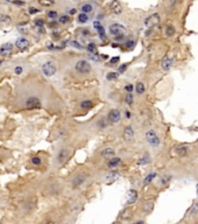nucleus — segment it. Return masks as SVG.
Wrapping results in <instances>:
<instances>
[{"mask_svg": "<svg viewBox=\"0 0 198 224\" xmlns=\"http://www.w3.org/2000/svg\"><path fill=\"white\" fill-rule=\"evenodd\" d=\"M108 32L112 36L114 37H119V36H125V33H126V28L125 26L120 24H112L108 27Z\"/></svg>", "mask_w": 198, "mask_h": 224, "instance_id": "obj_1", "label": "nucleus"}, {"mask_svg": "<svg viewBox=\"0 0 198 224\" xmlns=\"http://www.w3.org/2000/svg\"><path fill=\"white\" fill-rule=\"evenodd\" d=\"M75 69L76 71L79 74H83V75H86V74L91 73V64L85 60H81L76 63L75 65Z\"/></svg>", "mask_w": 198, "mask_h": 224, "instance_id": "obj_2", "label": "nucleus"}, {"mask_svg": "<svg viewBox=\"0 0 198 224\" xmlns=\"http://www.w3.org/2000/svg\"><path fill=\"white\" fill-rule=\"evenodd\" d=\"M160 20H161L160 14L153 13V14H150V15H148L144 19V26L147 28H153V27H155V26H157V25L160 24Z\"/></svg>", "mask_w": 198, "mask_h": 224, "instance_id": "obj_3", "label": "nucleus"}, {"mask_svg": "<svg viewBox=\"0 0 198 224\" xmlns=\"http://www.w3.org/2000/svg\"><path fill=\"white\" fill-rule=\"evenodd\" d=\"M146 140L149 145H152L154 147H157L160 145V138L157 137L156 132L154 130H149L146 132Z\"/></svg>", "mask_w": 198, "mask_h": 224, "instance_id": "obj_4", "label": "nucleus"}, {"mask_svg": "<svg viewBox=\"0 0 198 224\" xmlns=\"http://www.w3.org/2000/svg\"><path fill=\"white\" fill-rule=\"evenodd\" d=\"M56 70H57L56 64H55L53 61L45 62L44 64L42 65V71H43V74H44L47 77H51L53 75H55Z\"/></svg>", "mask_w": 198, "mask_h": 224, "instance_id": "obj_5", "label": "nucleus"}, {"mask_svg": "<svg viewBox=\"0 0 198 224\" xmlns=\"http://www.w3.org/2000/svg\"><path fill=\"white\" fill-rule=\"evenodd\" d=\"M26 107L28 110H34V109H40L41 107V101L36 97H30L26 102Z\"/></svg>", "mask_w": 198, "mask_h": 224, "instance_id": "obj_6", "label": "nucleus"}, {"mask_svg": "<svg viewBox=\"0 0 198 224\" xmlns=\"http://www.w3.org/2000/svg\"><path fill=\"white\" fill-rule=\"evenodd\" d=\"M122 138L126 143H133L134 141V130L132 126H126L122 133Z\"/></svg>", "mask_w": 198, "mask_h": 224, "instance_id": "obj_7", "label": "nucleus"}, {"mask_svg": "<svg viewBox=\"0 0 198 224\" xmlns=\"http://www.w3.org/2000/svg\"><path fill=\"white\" fill-rule=\"evenodd\" d=\"M120 118H121V114H120L119 111L116 110V109L111 110L110 112H108V114H107L108 123H112V124H117V123H119L120 122Z\"/></svg>", "mask_w": 198, "mask_h": 224, "instance_id": "obj_8", "label": "nucleus"}, {"mask_svg": "<svg viewBox=\"0 0 198 224\" xmlns=\"http://www.w3.org/2000/svg\"><path fill=\"white\" fill-rule=\"evenodd\" d=\"M93 27H95L96 30L98 32L99 39H100L102 41H104V42H106L107 37H106V34H105V29H104V27L102 26V24H100L99 21H95V22H93Z\"/></svg>", "mask_w": 198, "mask_h": 224, "instance_id": "obj_9", "label": "nucleus"}, {"mask_svg": "<svg viewBox=\"0 0 198 224\" xmlns=\"http://www.w3.org/2000/svg\"><path fill=\"white\" fill-rule=\"evenodd\" d=\"M12 50H13V46L11 45V43H4V45L0 47V54H1V56H4V57L9 56V55L12 54Z\"/></svg>", "mask_w": 198, "mask_h": 224, "instance_id": "obj_10", "label": "nucleus"}, {"mask_svg": "<svg viewBox=\"0 0 198 224\" xmlns=\"http://www.w3.org/2000/svg\"><path fill=\"white\" fill-rule=\"evenodd\" d=\"M173 64H174V57H171V56H167V57H164L163 60H162V62H161V68L163 70H169L171 67H173Z\"/></svg>", "mask_w": 198, "mask_h": 224, "instance_id": "obj_11", "label": "nucleus"}, {"mask_svg": "<svg viewBox=\"0 0 198 224\" xmlns=\"http://www.w3.org/2000/svg\"><path fill=\"white\" fill-rule=\"evenodd\" d=\"M69 155H70V151L66 150V148H62L57 155V161L60 163H63L64 161H66V159L69 158Z\"/></svg>", "mask_w": 198, "mask_h": 224, "instance_id": "obj_12", "label": "nucleus"}, {"mask_svg": "<svg viewBox=\"0 0 198 224\" xmlns=\"http://www.w3.org/2000/svg\"><path fill=\"white\" fill-rule=\"evenodd\" d=\"M15 46H17L18 49H20V50H25L29 47V41L25 37H20V39H18L17 42H15Z\"/></svg>", "mask_w": 198, "mask_h": 224, "instance_id": "obj_13", "label": "nucleus"}, {"mask_svg": "<svg viewBox=\"0 0 198 224\" xmlns=\"http://www.w3.org/2000/svg\"><path fill=\"white\" fill-rule=\"evenodd\" d=\"M110 8H111L112 13H114V14H121L122 13V5H121L120 1H117L116 0V1L111 3Z\"/></svg>", "mask_w": 198, "mask_h": 224, "instance_id": "obj_14", "label": "nucleus"}, {"mask_svg": "<svg viewBox=\"0 0 198 224\" xmlns=\"http://www.w3.org/2000/svg\"><path fill=\"white\" fill-rule=\"evenodd\" d=\"M114 154H116V152H114V150L111 148V147H107V148L103 150V152H102V156H103L104 159H107V160L113 159V158H114Z\"/></svg>", "mask_w": 198, "mask_h": 224, "instance_id": "obj_15", "label": "nucleus"}, {"mask_svg": "<svg viewBox=\"0 0 198 224\" xmlns=\"http://www.w3.org/2000/svg\"><path fill=\"white\" fill-rule=\"evenodd\" d=\"M136 200H138V192L135 189H131L127 194V204L135 203Z\"/></svg>", "mask_w": 198, "mask_h": 224, "instance_id": "obj_16", "label": "nucleus"}, {"mask_svg": "<svg viewBox=\"0 0 198 224\" xmlns=\"http://www.w3.org/2000/svg\"><path fill=\"white\" fill-rule=\"evenodd\" d=\"M188 147L186 146H183V145H181V146H176L175 148H174V151H175V153H176V155H178V156H185L186 154H188Z\"/></svg>", "mask_w": 198, "mask_h": 224, "instance_id": "obj_17", "label": "nucleus"}, {"mask_svg": "<svg viewBox=\"0 0 198 224\" xmlns=\"http://www.w3.org/2000/svg\"><path fill=\"white\" fill-rule=\"evenodd\" d=\"M132 215H133V210L131 208H126L124 209L121 214H120V220L122 221H127L129 218H132Z\"/></svg>", "mask_w": 198, "mask_h": 224, "instance_id": "obj_18", "label": "nucleus"}, {"mask_svg": "<svg viewBox=\"0 0 198 224\" xmlns=\"http://www.w3.org/2000/svg\"><path fill=\"white\" fill-rule=\"evenodd\" d=\"M120 163H121V159L120 158H113V159H111L108 161L107 166L110 169H114V168H117L119 166Z\"/></svg>", "mask_w": 198, "mask_h": 224, "instance_id": "obj_19", "label": "nucleus"}, {"mask_svg": "<svg viewBox=\"0 0 198 224\" xmlns=\"http://www.w3.org/2000/svg\"><path fill=\"white\" fill-rule=\"evenodd\" d=\"M197 214H198V203H195L194 205H191V208L186 211V216L192 217V216H196Z\"/></svg>", "mask_w": 198, "mask_h": 224, "instance_id": "obj_20", "label": "nucleus"}, {"mask_svg": "<svg viewBox=\"0 0 198 224\" xmlns=\"http://www.w3.org/2000/svg\"><path fill=\"white\" fill-rule=\"evenodd\" d=\"M85 181V176L84 175H78L76 176L74 179V181H72V186H74L75 188L76 187H79L81 184H83V182Z\"/></svg>", "mask_w": 198, "mask_h": 224, "instance_id": "obj_21", "label": "nucleus"}, {"mask_svg": "<svg viewBox=\"0 0 198 224\" xmlns=\"http://www.w3.org/2000/svg\"><path fill=\"white\" fill-rule=\"evenodd\" d=\"M81 11H82V13H84V14H89V13H91L93 11V6L91 4H89V3H86V4L82 5Z\"/></svg>", "mask_w": 198, "mask_h": 224, "instance_id": "obj_22", "label": "nucleus"}, {"mask_svg": "<svg viewBox=\"0 0 198 224\" xmlns=\"http://www.w3.org/2000/svg\"><path fill=\"white\" fill-rule=\"evenodd\" d=\"M86 50L91 54V55H98V53H97V45L93 43V42H91V43L87 45Z\"/></svg>", "mask_w": 198, "mask_h": 224, "instance_id": "obj_23", "label": "nucleus"}, {"mask_svg": "<svg viewBox=\"0 0 198 224\" xmlns=\"http://www.w3.org/2000/svg\"><path fill=\"white\" fill-rule=\"evenodd\" d=\"M135 91H136V94H138V95L144 94V91H146V88H144V84H143V83H141V82L136 83Z\"/></svg>", "mask_w": 198, "mask_h": 224, "instance_id": "obj_24", "label": "nucleus"}, {"mask_svg": "<svg viewBox=\"0 0 198 224\" xmlns=\"http://www.w3.org/2000/svg\"><path fill=\"white\" fill-rule=\"evenodd\" d=\"M77 19H78L79 24H86L87 21H89V15H87V14H84V13H81V14H78Z\"/></svg>", "mask_w": 198, "mask_h": 224, "instance_id": "obj_25", "label": "nucleus"}, {"mask_svg": "<svg viewBox=\"0 0 198 224\" xmlns=\"http://www.w3.org/2000/svg\"><path fill=\"white\" fill-rule=\"evenodd\" d=\"M81 107H82V109H85V110L91 109V107H93V102H92V101H83V102L81 103Z\"/></svg>", "mask_w": 198, "mask_h": 224, "instance_id": "obj_26", "label": "nucleus"}, {"mask_svg": "<svg viewBox=\"0 0 198 224\" xmlns=\"http://www.w3.org/2000/svg\"><path fill=\"white\" fill-rule=\"evenodd\" d=\"M165 35L168 37H171L175 35V28H174V26H167V28H165Z\"/></svg>", "mask_w": 198, "mask_h": 224, "instance_id": "obj_27", "label": "nucleus"}, {"mask_svg": "<svg viewBox=\"0 0 198 224\" xmlns=\"http://www.w3.org/2000/svg\"><path fill=\"white\" fill-rule=\"evenodd\" d=\"M118 77H119V73H117V71H111V73H108L107 76H106V78H107L108 81H113V79H117Z\"/></svg>", "mask_w": 198, "mask_h": 224, "instance_id": "obj_28", "label": "nucleus"}, {"mask_svg": "<svg viewBox=\"0 0 198 224\" xmlns=\"http://www.w3.org/2000/svg\"><path fill=\"white\" fill-rule=\"evenodd\" d=\"M108 124V120L107 118H100L98 122V126L100 127V128H104V127H106Z\"/></svg>", "mask_w": 198, "mask_h": 224, "instance_id": "obj_29", "label": "nucleus"}, {"mask_svg": "<svg viewBox=\"0 0 198 224\" xmlns=\"http://www.w3.org/2000/svg\"><path fill=\"white\" fill-rule=\"evenodd\" d=\"M125 102L127 103L128 105H132L133 102H134V97H133V94H126V97H125Z\"/></svg>", "mask_w": 198, "mask_h": 224, "instance_id": "obj_30", "label": "nucleus"}, {"mask_svg": "<svg viewBox=\"0 0 198 224\" xmlns=\"http://www.w3.org/2000/svg\"><path fill=\"white\" fill-rule=\"evenodd\" d=\"M153 208H154V203L153 202H147V203L144 204V211L147 212V214H149V212L152 211L153 210Z\"/></svg>", "mask_w": 198, "mask_h": 224, "instance_id": "obj_31", "label": "nucleus"}, {"mask_svg": "<svg viewBox=\"0 0 198 224\" xmlns=\"http://www.w3.org/2000/svg\"><path fill=\"white\" fill-rule=\"evenodd\" d=\"M155 176H156V173H150V174H148L147 178L144 179V184H148L149 182H152Z\"/></svg>", "mask_w": 198, "mask_h": 224, "instance_id": "obj_32", "label": "nucleus"}, {"mask_svg": "<svg viewBox=\"0 0 198 224\" xmlns=\"http://www.w3.org/2000/svg\"><path fill=\"white\" fill-rule=\"evenodd\" d=\"M70 21V16L69 15H61L60 16V19H58V22L60 24H66V22H69Z\"/></svg>", "mask_w": 198, "mask_h": 224, "instance_id": "obj_33", "label": "nucleus"}, {"mask_svg": "<svg viewBox=\"0 0 198 224\" xmlns=\"http://www.w3.org/2000/svg\"><path fill=\"white\" fill-rule=\"evenodd\" d=\"M119 61H120V58L118 56H117V57H112L111 60H110V62L107 63V65H108V67H113V65L118 64V63H119Z\"/></svg>", "mask_w": 198, "mask_h": 224, "instance_id": "obj_34", "label": "nucleus"}, {"mask_svg": "<svg viewBox=\"0 0 198 224\" xmlns=\"http://www.w3.org/2000/svg\"><path fill=\"white\" fill-rule=\"evenodd\" d=\"M70 46L71 47H74V48H76V49H83L82 45L79 43L78 41H70Z\"/></svg>", "mask_w": 198, "mask_h": 224, "instance_id": "obj_35", "label": "nucleus"}, {"mask_svg": "<svg viewBox=\"0 0 198 224\" xmlns=\"http://www.w3.org/2000/svg\"><path fill=\"white\" fill-rule=\"evenodd\" d=\"M34 24H35V26H36L37 28H43V25H44V21H43V19H36Z\"/></svg>", "mask_w": 198, "mask_h": 224, "instance_id": "obj_36", "label": "nucleus"}, {"mask_svg": "<svg viewBox=\"0 0 198 224\" xmlns=\"http://www.w3.org/2000/svg\"><path fill=\"white\" fill-rule=\"evenodd\" d=\"M47 15H48V18H49V19H56V18H57V12H56V11H49V12L47 13Z\"/></svg>", "mask_w": 198, "mask_h": 224, "instance_id": "obj_37", "label": "nucleus"}, {"mask_svg": "<svg viewBox=\"0 0 198 224\" xmlns=\"http://www.w3.org/2000/svg\"><path fill=\"white\" fill-rule=\"evenodd\" d=\"M127 68H128V64H127V63H124L122 65H120V67H119V69H118V73H120V74L125 73V71L127 70Z\"/></svg>", "mask_w": 198, "mask_h": 224, "instance_id": "obj_38", "label": "nucleus"}, {"mask_svg": "<svg viewBox=\"0 0 198 224\" xmlns=\"http://www.w3.org/2000/svg\"><path fill=\"white\" fill-rule=\"evenodd\" d=\"M32 162H33V165H36V166H39V165H41L42 160L39 158V156H34L33 159H32Z\"/></svg>", "mask_w": 198, "mask_h": 224, "instance_id": "obj_39", "label": "nucleus"}, {"mask_svg": "<svg viewBox=\"0 0 198 224\" xmlns=\"http://www.w3.org/2000/svg\"><path fill=\"white\" fill-rule=\"evenodd\" d=\"M134 45H135V42L132 40H128L125 42V47H127V48H133L134 47Z\"/></svg>", "mask_w": 198, "mask_h": 224, "instance_id": "obj_40", "label": "nucleus"}, {"mask_svg": "<svg viewBox=\"0 0 198 224\" xmlns=\"http://www.w3.org/2000/svg\"><path fill=\"white\" fill-rule=\"evenodd\" d=\"M149 162V159L148 156H143V158H141L140 160H139V165H144V163H148Z\"/></svg>", "mask_w": 198, "mask_h": 224, "instance_id": "obj_41", "label": "nucleus"}, {"mask_svg": "<svg viewBox=\"0 0 198 224\" xmlns=\"http://www.w3.org/2000/svg\"><path fill=\"white\" fill-rule=\"evenodd\" d=\"M133 89H134L133 84H127V85L125 86V90L127 91V94H132V92H133Z\"/></svg>", "mask_w": 198, "mask_h": 224, "instance_id": "obj_42", "label": "nucleus"}, {"mask_svg": "<svg viewBox=\"0 0 198 224\" xmlns=\"http://www.w3.org/2000/svg\"><path fill=\"white\" fill-rule=\"evenodd\" d=\"M6 21H9V16L5 15V14H0V22H6Z\"/></svg>", "mask_w": 198, "mask_h": 224, "instance_id": "obj_43", "label": "nucleus"}, {"mask_svg": "<svg viewBox=\"0 0 198 224\" xmlns=\"http://www.w3.org/2000/svg\"><path fill=\"white\" fill-rule=\"evenodd\" d=\"M170 178H171V176H168V175L163 176V178H162V179H161L162 184H167V183H168V182H169V181H170Z\"/></svg>", "mask_w": 198, "mask_h": 224, "instance_id": "obj_44", "label": "nucleus"}, {"mask_svg": "<svg viewBox=\"0 0 198 224\" xmlns=\"http://www.w3.org/2000/svg\"><path fill=\"white\" fill-rule=\"evenodd\" d=\"M29 14H36V13L40 12V9H37L36 7H29Z\"/></svg>", "mask_w": 198, "mask_h": 224, "instance_id": "obj_45", "label": "nucleus"}, {"mask_svg": "<svg viewBox=\"0 0 198 224\" xmlns=\"http://www.w3.org/2000/svg\"><path fill=\"white\" fill-rule=\"evenodd\" d=\"M89 58H90V60H92V61H96V62H98L99 60H100V58H99L97 55H90V56H89Z\"/></svg>", "mask_w": 198, "mask_h": 224, "instance_id": "obj_46", "label": "nucleus"}, {"mask_svg": "<svg viewBox=\"0 0 198 224\" xmlns=\"http://www.w3.org/2000/svg\"><path fill=\"white\" fill-rule=\"evenodd\" d=\"M40 4L43 5V6H50V5L54 4V1H49V3H47V1H40Z\"/></svg>", "mask_w": 198, "mask_h": 224, "instance_id": "obj_47", "label": "nucleus"}, {"mask_svg": "<svg viewBox=\"0 0 198 224\" xmlns=\"http://www.w3.org/2000/svg\"><path fill=\"white\" fill-rule=\"evenodd\" d=\"M14 71H15L17 75H20V74L22 73V68H21V67H17V68L14 69Z\"/></svg>", "mask_w": 198, "mask_h": 224, "instance_id": "obj_48", "label": "nucleus"}, {"mask_svg": "<svg viewBox=\"0 0 198 224\" xmlns=\"http://www.w3.org/2000/svg\"><path fill=\"white\" fill-rule=\"evenodd\" d=\"M13 4H14V5H19V6H22V5H25V1H14Z\"/></svg>", "mask_w": 198, "mask_h": 224, "instance_id": "obj_49", "label": "nucleus"}, {"mask_svg": "<svg viewBox=\"0 0 198 224\" xmlns=\"http://www.w3.org/2000/svg\"><path fill=\"white\" fill-rule=\"evenodd\" d=\"M47 48L48 49H54V45H53V43H50V42H48V43H47Z\"/></svg>", "mask_w": 198, "mask_h": 224, "instance_id": "obj_50", "label": "nucleus"}, {"mask_svg": "<svg viewBox=\"0 0 198 224\" xmlns=\"http://www.w3.org/2000/svg\"><path fill=\"white\" fill-rule=\"evenodd\" d=\"M82 34H83V35H89V34H90V32H89L87 29H83V30H82Z\"/></svg>", "mask_w": 198, "mask_h": 224, "instance_id": "obj_51", "label": "nucleus"}, {"mask_svg": "<svg viewBox=\"0 0 198 224\" xmlns=\"http://www.w3.org/2000/svg\"><path fill=\"white\" fill-rule=\"evenodd\" d=\"M76 12H77V9H76V8H71V9H70V12H69V13H70L71 15H72V14H75V13H76Z\"/></svg>", "mask_w": 198, "mask_h": 224, "instance_id": "obj_52", "label": "nucleus"}, {"mask_svg": "<svg viewBox=\"0 0 198 224\" xmlns=\"http://www.w3.org/2000/svg\"><path fill=\"white\" fill-rule=\"evenodd\" d=\"M100 58H102V60H107L108 56L107 55H100Z\"/></svg>", "mask_w": 198, "mask_h": 224, "instance_id": "obj_53", "label": "nucleus"}, {"mask_svg": "<svg viewBox=\"0 0 198 224\" xmlns=\"http://www.w3.org/2000/svg\"><path fill=\"white\" fill-rule=\"evenodd\" d=\"M126 118H131V112H129V111H126Z\"/></svg>", "mask_w": 198, "mask_h": 224, "instance_id": "obj_54", "label": "nucleus"}, {"mask_svg": "<svg viewBox=\"0 0 198 224\" xmlns=\"http://www.w3.org/2000/svg\"><path fill=\"white\" fill-rule=\"evenodd\" d=\"M19 32H20V33H27V29H22V28H20V29H19Z\"/></svg>", "mask_w": 198, "mask_h": 224, "instance_id": "obj_55", "label": "nucleus"}, {"mask_svg": "<svg viewBox=\"0 0 198 224\" xmlns=\"http://www.w3.org/2000/svg\"><path fill=\"white\" fill-rule=\"evenodd\" d=\"M49 26L50 27H55V26H56V22H50Z\"/></svg>", "mask_w": 198, "mask_h": 224, "instance_id": "obj_56", "label": "nucleus"}, {"mask_svg": "<svg viewBox=\"0 0 198 224\" xmlns=\"http://www.w3.org/2000/svg\"><path fill=\"white\" fill-rule=\"evenodd\" d=\"M134 224H146V223L142 222V221H140V222H136V223H134Z\"/></svg>", "mask_w": 198, "mask_h": 224, "instance_id": "obj_57", "label": "nucleus"}, {"mask_svg": "<svg viewBox=\"0 0 198 224\" xmlns=\"http://www.w3.org/2000/svg\"><path fill=\"white\" fill-rule=\"evenodd\" d=\"M196 192H197V196H198V183H197V186H196Z\"/></svg>", "mask_w": 198, "mask_h": 224, "instance_id": "obj_58", "label": "nucleus"}, {"mask_svg": "<svg viewBox=\"0 0 198 224\" xmlns=\"http://www.w3.org/2000/svg\"><path fill=\"white\" fill-rule=\"evenodd\" d=\"M47 224H55V223H54V222H48Z\"/></svg>", "mask_w": 198, "mask_h": 224, "instance_id": "obj_59", "label": "nucleus"}, {"mask_svg": "<svg viewBox=\"0 0 198 224\" xmlns=\"http://www.w3.org/2000/svg\"><path fill=\"white\" fill-rule=\"evenodd\" d=\"M113 224H121V223H119V222H116V223H113Z\"/></svg>", "mask_w": 198, "mask_h": 224, "instance_id": "obj_60", "label": "nucleus"}, {"mask_svg": "<svg viewBox=\"0 0 198 224\" xmlns=\"http://www.w3.org/2000/svg\"><path fill=\"white\" fill-rule=\"evenodd\" d=\"M1 63H3V61H0V64H1Z\"/></svg>", "mask_w": 198, "mask_h": 224, "instance_id": "obj_61", "label": "nucleus"}]
</instances>
